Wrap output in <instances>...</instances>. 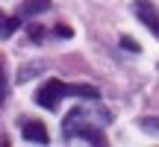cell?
I'll list each match as a JSON object with an SVG mask.
<instances>
[{"label":"cell","instance_id":"4","mask_svg":"<svg viewBox=\"0 0 159 147\" xmlns=\"http://www.w3.org/2000/svg\"><path fill=\"white\" fill-rule=\"evenodd\" d=\"M21 136L27 138V141H35V144H47V130H44V124H39V121H27L24 124V130H21Z\"/></svg>","mask_w":159,"mask_h":147},{"label":"cell","instance_id":"9","mask_svg":"<svg viewBox=\"0 0 159 147\" xmlns=\"http://www.w3.org/2000/svg\"><path fill=\"white\" fill-rule=\"evenodd\" d=\"M56 35H59V38H71V35H74V29L65 27V24H59V27H56Z\"/></svg>","mask_w":159,"mask_h":147},{"label":"cell","instance_id":"8","mask_svg":"<svg viewBox=\"0 0 159 147\" xmlns=\"http://www.w3.org/2000/svg\"><path fill=\"white\" fill-rule=\"evenodd\" d=\"M30 38H33V41H41V38H44V27H39V24H30Z\"/></svg>","mask_w":159,"mask_h":147},{"label":"cell","instance_id":"2","mask_svg":"<svg viewBox=\"0 0 159 147\" xmlns=\"http://www.w3.org/2000/svg\"><path fill=\"white\" fill-rule=\"evenodd\" d=\"M62 97H85V100H97L100 91H97L94 85H65V82H59V79H47V82L39 88V94H35V103L44 106V109H56Z\"/></svg>","mask_w":159,"mask_h":147},{"label":"cell","instance_id":"3","mask_svg":"<svg viewBox=\"0 0 159 147\" xmlns=\"http://www.w3.org/2000/svg\"><path fill=\"white\" fill-rule=\"evenodd\" d=\"M133 12H136V18L153 35H159V12H156V6L150 3V0H136V3H133Z\"/></svg>","mask_w":159,"mask_h":147},{"label":"cell","instance_id":"10","mask_svg":"<svg viewBox=\"0 0 159 147\" xmlns=\"http://www.w3.org/2000/svg\"><path fill=\"white\" fill-rule=\"evenodd\" d=\"M121 47H127V50L139 53V44H136V41H133V38H127V35H124V38H121Z\"/></svg>","mask_w":159,"mask_h":147},{"label":"cell","instance_id":"6","mask_svg":"<svg viewBox=\"0 0 159 147\" xmlns=\"http://www.w3.org/2000/svg\"><path fill=\"white\" fill-rule=\"evenodd\" d=\"M18 27H21V15H18V18H9L6 12H0V38H9Z\"/></svg>","mask_w":159,"mask_h":147},{"label":"cell","instance_id":"7","mask_svg":"<svg viewBox=\"0 0 159 147\" xmlns=\"http://www.w3.org/2000/svg\"><path fill=\"white\" fill-rule=\"evenodd\" d=\"M139 127H142L144 132H150V136H159V118H142Z\"/></svg>","mask_w":159,"mask_h":147},{"label":"cell","instance_id":"5","mask_svg":"<svg viewBox=\"0 0 159 147\" xmlns=\"http://www.w3.org/2000/svg\"><path fill=\"white\" fill-rule=\"evenodd\" d=\"M47 6H50V0H24L18 15L21 18H33V15H39V12H44Z\"/></svg>","mask_w":159,"mask_h":147},{"label":"cell","instance_id":"1","mask_svg":"<svg viewBox=\"0 0 159 147\" xmlns=\"http://www.w3.org/2000/svg\"><path fill=\"white\" fill-rule=\"evenodd\" d=\"M109 121H112V115H109L103 106H97V103H83V106H74L68 115H65L62 136L68 138V141L83 138V141L103 144V130L109 127Z\"/></svg>","mask_w":159,"mask_h":147},{"label":"cell","instance_id":"11","mask_svg":"<svg viewBox=\"0 0 159 147\" xmlns=\"http://www.w3.org/2000/svg\"><path fill=\"white\" fill-rule=\"evenodd\" d=\"M6 100V79H3V71H0V103Z\"/></svg>","mask_w":159,"mask_h":147}]
</instances>
